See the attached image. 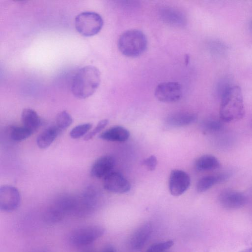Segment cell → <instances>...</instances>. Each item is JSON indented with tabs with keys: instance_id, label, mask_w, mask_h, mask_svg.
<instances>
[{
	"instance_id": "6da1fadb",
	"label": "cell",
	"mask_w": 252,
	"mask_h": 252,
	"mask_svg": "<svg viewBox=\"0 0 252 252\" xmlns=\"http://www.w3.org/2000/svg\"><path fill=\"white\" fill-rule=\"evenodd\" d=\"M100 83L99 70L93 65L85 66L80 69L73 78L72 93L78 98H87L96 91Z\"/></svg>"
},
{
	"instance_id": "7a4b0ae2",
	"label": "cell",
	"mask_w": 252,
	"mask_h": 252,
	"mask_svg": "<svg viewBox=\"0 0 252 252\" xmlns=\"http://www.w3.org/2000/svg\"><path fill=\"white\" fill-rule=\"evenodd\" d=\"M245 115V107L241 88L238 86L228 89L222 96L220 116L225 122H230L242 119Z\"/></svg>"
},
{
	"instance_id": "3957f363",
	"label": "cell",
	"mask_w": 252,
	"mask_h": 252,
	"mask_svg": "<svg viewBox=\"0 0 252 252\" xmlns=\"http://www.w3.org/2000/svg\"><path fill=\"white\" fill-rule=\"evenodd\" d=\"M147 38L141 31L129 30L120 36L118 46L120 52L127 57H136L142 55L147 47Z\"/></svg>"
},
{
	"instance_id": "277c9868",
	"label": "cell",
	"mask_w": 252,
	"mask_h": 252,
	"mask_svg": "<svg viewBox=\"0 0 252 252\" xmlns=\"http://www.w3.org/2000/svg\"><path fill=\"white\" fill-rule=\"evenodd\" d=\"M103 20L98 13L85 11L79 14L75 19V26L77 32L84 36L95 35L102 28Z\"/></svg>"
},
{
	"instance_id": "5b68a950",
	"label": "cell",
	"mask_w": 252,
	"mask_h": 252,
	"mask_svg": "<svg viewBox=\"0 0 252 252\" xmlns=\"http://www.w3.org/2000/svg\"><path fill=\"white\" fill-rule=\"evenodd\" d=\"M104 232V228L99 225L85 226L73 230L69 236V240L75 246H85L101 237Z\"/></svg>"
},
{
	"instance_id": "8992f818",
	"label": "cell",
	"mask_w": 252,
	"mask_h": 252,
	"mask_svg": "<svg viewBox=\"0 0 252 252\" xmlns=\"http://www.w3.org/2000/svg\"><path fill=\"white\" fill-rule=\"evenodd\" d=\"M182 85L176 82H166L159 84L155 91V95L159 101L171 103L179 100L182 97Z\"/></svg>"
},
{
	"instance_id": "52a82bcc",
	"label": "cell",
	"mask_w": 252,
	"mask_h": 252,
	"mask_svg": "<svg viewBox=\"0 0 252 252\" xmlns=\"http://www.w3.org/2000/svg\"><path fill=\"white\" fill-rule=\"evenodd\" d=\"M20 201V193L16 188L10 185H3L0 188L1 211L12 212L19 207Z\"/></svg>"
},
{
	"instance_id": "ba28073f",
	"label": "cell",
	"mask_w": 252,
	"mask_h": 252,
	"mask_svg": "<svg viewBox=\"0 0 252 252\" xmlns=\"http://www.w3.org/2000/svg\"><path fill=\"white\" fill-rule=\"evenodd\" d=\"M190 184V177L186 172L179 169L172 170L169 178L168 187L172 195H182L188 189Z\"/></svg>"
},
{
	"instance_id": "9c48e42d",
	"label": "cell",
	"mask_w": 252,
	"mask_h": 252,
	"mask_svg": "<svg viewBox=\"0 0 252 252\" xmlns=\"http://www.w3.org/2000/svg\"><path fill=\"white\" fill-rule=\"evenodd\" d=\"M104 188L107 191L115 193H125L131 188L129 181L121 173L111 172L103 180Z\"/></svg>"
},
{
	"instance_id": "30bf717a",
	"label": "cell",
	"mask_w": 252,
	"mask_h": 252,
	"mask_svg": "<svg viewBox=\"0 0 252 252\" xmlns=\"http://www.w3.org/2000/svg\"><path fill=\"white\" fill-rule=\"evenodd\" d=\"M220 205L226 209H236L244 206L247 202L245 195L241 192L233 189H225L219 196Z\"/></svg>"
},
{
	"instance_id": "8fae6325",
	"label": "cell",
	"mask_w": 252,
	"mask_h": 252,
	"mask_svg": "<svg viewBox=\"0 0 252 252\" xmlns=\"http://www.w3.org/2000/svg\"><path fill=\"white\" fill-rule=\"evenodd\" d=\"M152 232V225L146 222L140 225L133 233L130 240V248L134 251L141 249L150 238Z\"/></svg>"
},
{
	"instance_id": "7c38bea8",
	"label": "cell",
	"mask_w": 252,
	"mask_h": 252,
	"mask_svg": "<svg viewBox=\"0 0 252 252\" xmlns=\"http://www.w3.org/2000/svg\"><path fill=\"white\" fill-rule=\"evenodd\" d=\"M115 159L110 156H104L97 159L91 169L92 176L96 178H104L110 173L115 165Z\"/></svg>"
},
{
	"instance_id": "4fadbf2b",
	"label": "cell",
	"mask_w": 252,
	"mask_h": 252,
	"mask_svg": "<svg viewBox=\"0 0 252 252\" xmlns=\"http://www.w3.org/2000/svg\"><path fill=\"white\" fill-rule=\"evenodd\" d=\"M197 119L195 114L188 112H178L172 113L166 119V124L173 127H181L193 123Z\"/></svg>"
},
{
	"instance_id": "5bb4252c",
	"label": "cell",
	"mask_w": 252,
	"mask_h": 252,
	"mask_svg": "<svg viewBox=\"0 0 252 252\" xmlns=\"http://www.w3.org/2000/svg\"><path fill=\"white\" fill-rule=\"evenodd\" d=\"M130 136L129 131L121 126H114L100 134L99 137L104 140L111 142H125Z\"/></svg>"
},
{
	"instance_id": "9a60e30c",
	"label": "cell",
	"mask_w": 252,
	"mask_h": 252,
	"mask_svg": "<svg viewBox=\"0 0 252 252\" xmlns=\"http://www.w3.org/2000/svg\"><path fill=\"white\" fill-rule=\"evenodd\" d=\"M21 120L23 126L32 133L36 131L40 126L41 121L37 113L33 110L26 108L23 110Z\"/></svg>"
},
{
	"instance_id": "2e32d148",
	"label": "cell",
	"mask_w": 252,
	"mask_h": 252,
	"mask_svg": "<svg viewBox=\"0 0 252 252\" xmlns=\"http://www.w3.org/2000/svg\"><path fill=\"white\" fill-rule=\"evenodd\" d=\"M61 131L56 126L48 127L38 135L36 143L39 148L49 147L56 139Z\"/></svg>"
},
{
	"instance_id": "e0dca14e",
	"label": "cell",
	"mask_w": 252,
	"mask_h": 252,
	"mask_svg": "<svg viewBox=\"0 0 252 252\" xmlns=\"http://www.w3.org/2000/svg\"><path fill=\"white\" fill-rule=\"evenodd\" d=\"M160 13L162 20L168 24L180 26L185 23L183 14L174 8H164Z\"/></svg>"
},
{
	"instance_id": "ac0fdd59",
	"label": "cell",
	"mask_w": 252,
	"mask_h": 252,
	"mask_svg": "<svg viewBox=\"0 0 252 252\" xmlns=\"http://www.w3.org/2000/svg\"><path fill=\"white\" fill-rule=\"evenodd\" d=\"M195 169L199 171H211L220 167V163L214 156L205 155L198 158L194 163Z\"/></svg>"
},
{
	"instance_id": "d6986e66",
	"label": "cell",
	"mask_w": 252,
	"mask_h": 252,
	"mask_svg": "<svg viewBox=\"0 0 252 252\" xmlns=\"http://www.w3.org/2000/svg\"><path fill=\"white\" fill-rule=\"evenodd\" d=\"M226 178L227 175L225 174L204 176L197 182L196 190L199 192H204L215 185L223 181Z\"/></svg>"
},
{
	"instance_id": "ffe728a7",
	"label": "cell",
	"mask_w": 252,
	"mask_h": 252,
	"mask_svg": "<svg viewBox=\"0 0 252 252\" xmlns=\"http://www.w3.org/2000/svg\"><path fill=\"white\" fill-rule=\"evenodd\" d=\"M32 132L24 126H13L9 129V137L15 142H20L30 137Z\"/></svg>"
},
{
	"instance_id": "44dd1931",
	"label": "cell",
	"mask_w": 252,
	"mask_h": 252,
	"mask_svg": "<svg viewBox=\"0 0 252 252\" xmlns=\"http://www.w3.org/2000/svg\"><path fill=\"white\" fill-rule=\"evenodd\" d=\"M71 116L66 111H63L58 114L56 119V126L62 132L68 127L72 123Z\"/></svg>"
},
{
	"instance_id": "7402d4cb",
	"label": "cell",
	"mask_w": 252,
	"mask_h": 252,
	"mask_svg": "<svg viewBox=\"0 0 252 252\" xmlns=\"http://www.w3.org/2000/svg\"><path fill=\"white\" fill-rule=\"evenodd\" d=\"M92 126L93 125L91 123H85L77 125L71 130L69 135L73 139L80 138L85 136Z\"/></svg>"
},
{
	"instance_id": "603a6c76",
	"label": "cell",
	"mask_w": 252,
	"mask_h": 252,
	"mask_svg": "<svg viewBox=\"0 0 252 252\" xmlns=\"http://www.w3.org/2000/svg\"><path fill=\"white\" fill-rule=\"evenodd\" d=\"M107 119H103L100 121L95 127L89 131L84 137V140L88 141L92 139L97 133H99L108 124Z\"/></svg>"
},
{
	"instance_id": "cb8c5ba5",
	"label": "cell",
	"mask_w": 252,
	"mask_h": 252,
	"mask_svg": "<svg viewBox=\"0 0 252 252\" xmlns=\"http://www.w3.org/2000/svg\"><path fill=\"white\" fill-rule=\"evenodd\" d=\"M174 245L172 240L157 243L151 246L146 252H164Z\"/></svg>"
},
{
	"instance_id": "d4e9b609",
	"label": "cell",
	"mask_w": 252,
	"mask_h": 252,
	"mask_svg": "<svg viewBox=\"0 0 252 252\" xmlns=\"http://www.w3.org/2000/svg\"><path fill=\"white\" fill-rule=\"evenodd\" d=\"M222 127L221 123L215 120H208L203 124V128L207 132L218 131Z\"/></svg>"
},
{
	"instance_id": "484cf974",
	"label": "cell",
	"mask_w": 252,
	"mask_h": 252,
	"mask_svg": "<svg viewBox=\"0 0 252 252\" xmlns=\"http://www.w3.org/2000/svg\"><path fill=\"white\" fill-rule=\"evenodd\" d=\"M158 160L156 156L151 155L144 159L142 164L149 171L154 170L157 165Z\"/></svg>"
},
{
	"instance_id": "4316f807",
	"label": "cell",
	"mask_w": 252,
	"mask_h": 252,
	"mask_svg": "<svg viewBox=\"0 0 252 252\" xmlns=\"http://www.w3.org/2000/svg\"><path fill=\"white\" fill-rule=\"evenodd\" d=\"M102 252H115V251L112 246H107L102 251Z\"/></svg>"
},
{
	"instance_id": "83f0119b",
	"label": "cell",
	"mask_w": 252,
	"mask_h": 252,
	"mask_svg": "<svg viewBox=\"0 0 252 252\" xmlns=\"http://www.w3.org/2000/svg\"><path fill=\"white\" fill-rule=\"evenodd\" d=\"M240 252H252V248L246 249Z\"/></svg>"
},
{
	"instance_id": "f1b7e54d",
	"label": "cell",
	"mask_w": 252,
	"mask_h": 252,
	"mask_svg": "<svg viewBox=\"0 0 252 252\" xmlns=\"http://www.w3.org/2000/svg\"><path fill=\"white\" fill-rule=\"evenodd\" d=\"M91 252V251H87V252Z\"/></svg>"
}]
</instances>
